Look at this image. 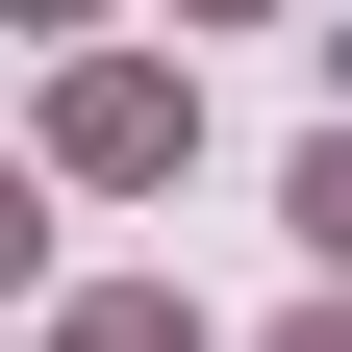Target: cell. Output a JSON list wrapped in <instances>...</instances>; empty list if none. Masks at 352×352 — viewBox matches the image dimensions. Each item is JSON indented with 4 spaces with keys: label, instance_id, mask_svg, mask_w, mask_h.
Here are the masks:
<instances>
[{
    "label": "cell",
    "instance_id": "obj_2",
    "mask_svg": "<svg viewBox=\"0 0 352 352\" xmlns=\"http://www.w3.org/2000/svg\"><path fill=\"white\" fill-rule=\"evenodd\" d=\"M302 227H327V252H352V151H302Z\"/></svg>",
    "mask_w": 352,
    "mask_h": 352
},
{
    "label": "cell",
    "instance_id": "obj_3",
    "mask_svg": "<svg viewBox=\"0 0 352 352\" xmlns=\"http://www.w3.org/2000/svg\"><path fill=\"white\" fill-rule=\"evenodd\" d=\"M25 252H51V227H25V176H0V277H25Z\"/></svg>",
    "mask_w": 352,
    "mask_h": 352
},
{
    "label": "cell",
    "instance_id": "obj_4",
    "mask_svg": "<svg viewBox=\"0 0 352 352\" xmlns=\"http://www.w3.org/2000/svg\"><path fill=\"white\" fill-rule=\"evenodd\" d=\"M302 352H352V327H302Z\"/></svg>",
    "mask_w": 352,
    "mask_h": 352
},
{
    "label": "cell",
    "instance_id": "obj_1",
    "mask_svg": "<svg viewBox=\"0 0 352 352\" xmlns=\"http://www.w3.org/2000/svg\"><path fill=\"white\" fill-rule=\"evenodd\" d=\"M76 352H201V327H176V302H76Z\"/></svg>",
    "mask_w": 352,
    "mask_h": 352
}]
</instances>
